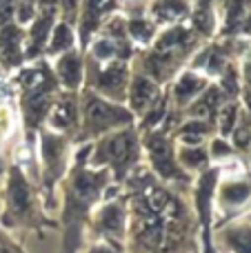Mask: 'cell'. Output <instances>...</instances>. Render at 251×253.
Returning a JSON list of instances; mask_svg holds the SVG:
<instances>
[{
	"mask_svg": "<svg viewBox=\"0 0 251 253\" xmlns=\"http://www.w3.org/2000/svg\"><path fill=\"white\" fill-rule=\"evenodd\" d=\"M123 189L129 198L127 253H191L198 247L191 205L151 169L138 165Z\"/></svg>",
	"mask_w": 251,
	"mask_h": 253,
	"instance_id": "cell-1",
	"label": "cell"
},
{
	"mask_svg": "<svg viewBox=\"0 0 251 253\" xmlns=\"http://www.w3.org/2000/svg\"><path fill=\"white\" fill-rule=\"evenodd\" d=\"M89 153L91 144L84 142L78 151L71 156V165L67 175L62 178L60 189V224L62 231V253H80L87 240V227L91 213L102 198L107 196V189L114 184L109 169L105 167H89Z\"/></svg>",
	"mask_w": 251,
	"mask_h": 253,
	"instance_id": "cell-2",
	"label": "cell"
},
{
	"mask_svg": "<svg viewBox=\"0 0 251 253\" xmlns=\"http://www.w3.org/2000/svg\"><path fill=\"white\" fill-rule=\"evenodd\" d=\"M0 224L11 233H38L60 229L42 205L36 180L18 162H9L4 171V187L0 191Z\"/></svg>",
	"mask_w": 251,
	"mask_h": 253,
	"instance_id": "cell-3",
	"label": "cell"
},
{
	"mask_svg": "<svg viewBox=\"0 0 251 253\" xmlns=\"http://www.w3.org/2000/svg\"><path fill=\"white\" fill-rule=\"evenodd\" d=\"M140 156L142 142L133 125H127L120 131L107 133L96 144H91L89 167H105V169H109L111 180L116 184H123L125 178L140 165Z\"/></svg>",
	"mask_w": 251,
	"mask_h": 253,
	"instance_id": "cell-4",
	"label": "cell"
},
{
	"mask_svg": "<svg viewBox=\"0 0 251 253\" xmlns=\"http://www.w3.org/2000/svg\"><path fill=\"white\" fill-rule=\"evenodd\" d=\"M71 147L69 140L62 133H49L42 131L40 133V153H38V191L42 198V205L49 213L58 211L60 207V198H58V189H60L62 178L67 175L71 165Z\"/></svg>",
	"mask_w": 251,
	"mask_h": 253,
	"instance_id": "cell-5",
	"label": "cell"
},
{
	"mask_svg": "<svg viewBox=\"0 0 251 253\" xmlns=\"http://www.w3.org/2000/svg\"><path fill=\"white\" fill-rule=\"evenodd\" d=\"M127 224H129V198L123 184H111L107 196L93 209L87 227L89 240H102L116 249L127 251Z\"/></svg>",
	"mask_w": 251,
	"mask_h": 253,
	"instance_id": "cell-6",
	"label": "cell"
},
{
	"mask_svg": "<svg viewBox=\"0 0 251 253\" xmlns=\"http://www.w3.org/2000/svg\"><path fill=\"white\" fill-rule=\"evenodd\" d=\"M142 147L147 151L149 169L156 178L167 184H176V187H185V189L191 187L196 175L187 173L180 167V162L176 158V149H173L171 140L167 138V133H163V131L149 133L142 140Z\"/></svg>",
	"mask_w": 251,
	"mask_h": 253,
	"instance_id": "cell-7",
	"label": "cell"
},
{
	"mask_svg": "<svg viewBox=\"0 0 251 253\" xmlns=\"http://www.w3.org/2000/svg\"><path fill=\"white\" fill-rule=\"evenodd\" d=\"M133 125L131 111L123 109L120 105H111V102L102 100V98L93 96V93H84L83 102V131L78 133V142H89V140L98 138V135L107 133L118 126Z\"/></svg>",
	"mask_w": 251,
	"mask_h": 253,
	"instance_id": "cell-8",
	"label": "cell"
},
{
	"mask_svg": "<svg viewBox=\"0 0 251 253\" xmlns=\"http://www.w3.org/2000/svg\"><path fill=\"white\" fill-rule=\"evenodd\" d=\"M251 202V178L247 173L238 175H220V182L216 187V200L213 211L218 218L213 220V231L234 220V215L243 213V209Z\"/></svg>",
	"mask_w": 251,
	"mask_h": 253,
	"instance_id": "cell-9",
	"label": "cell"
},
{
	"mask_svg": "<svg viewBox=\"0 0 251 253\" xmlns=\"http://www.w3.org/2000/svg\"><path fill=\"white\" fill-rule=\"evenodd\" d=\"M213 242L229 253H251V224L234 222L213 231Z\"/></svg>",
	"mask_w": 251,
	"mask_h": 253,
	"instance_id": "cell-10",
	"label": "cell"
},
{
	"mask_svg": "<svg viewBox=\"0 0 251 253\" xmlns=\"http://www.w3.org/2000/svg\"><path fill=\"white\" fill-rule=\"evenodd\" d=\"M176 158L182 169L191 175H198V173H203L205 169H209V160H211L205 147L185 144V142H180V147L176 149Z\"/></svg>",
	"mask_w": 251,
	"mask_h": 253,
	"instance_id": "cell-11",
	"label": "cell"
},
{
	"mask_svg": "<svg viewBox=\"0 0 251 253\" xmlns=\"http://www.w3.org/2000/svg\"><path fill=\"white\" fill-rule=\"evenodd\" d=\"M129 100H131L133 109H149L151 102L158 98V89H156V84L151 83L149 78H142V76H136V80H133L131 89H129Z\"/></svg>",
	"mask_w": 251,
	"mask_h": 253,
	"instance_id": "cell-12",
	"label": "cell"
},
{
	"mask_svg": "<svg viewBox=\"0 0 251 253\" xmlns=\"http://www.w3.org/2000/svg\"><path fill=\"white\" fill-rule=\"evenodd\" d=\"M58 76H60L62 84H65L69 91H74V89H78L80 80H83V65H80L78 56H76L74 51H69L65 58H60V62H58Z\"/></svg>",
	"mask_w": 251,
	"mask_h": 253,
	"instance_id": "cell-13",
	"label": "cell"
},
{
	"mask_svg": "<svg viewBox=\"0 0 251 253\" xmlns=\"http://www.w3.org/2000/svg\"><path fill=\"white\" fill-rule=\"evenodd\" d=\"M207 84V80L200 78V76H194L191 71H187L180 80H178L176 87V102L178 105H185L187 100H191L194 96H198L203 91V87Z\"/></svg>",
	"mask_w": 251,
	"mask_h": 253,
	"instance_id": "cell-14",
	"label": "cell"
},
{
	"mask_svg": "<svg viewBox=\"0 0 251 253\" xmlns=\"http://www.w3.org/2000/svg\"><path fill=\"white\" fill-rule=\"evenodd\" d=\"M0 253H27L20 240H16L13 233L7 231L2 224H0Z\"/></svg>",
	"mask_w": 251,
	"mask_h": 253,
	"instance_id": "cell-15",
	"label": "cell"
},
{
	"mask_svg": "<svg viewBox=\"0 0 251 253\" xmlns=\"http://www.w3.org/2000/svg\"><path fill=\"white\" fill-rule=\"evenodd\" d=\"M80 253H127V251L116 249V247L107 245V242H102V240H91L89 245L83 247V251Z\"/></svg>",
	"mask_w": 251,
	"mask_h": 253,
	"instance_id": "cell-16",
	"label": "cell"
},
{
	"mask_svg": "<svg viewBox=\"0 0 251 253\" xmlns=\"http://www.w3.org/2000/svg\"><path fill=\"white\" fill-rule=\"evenodd\" d=\"M191 253H200V249H198V247H196V249H194V251H191Z\"/></svg>",
	"mask_w": 251,
	"mask_h": 253,
	"instance_id": "cell-17",
	"label": "cell"
},
{
	"mask_svg": "<svg viewBox=\"0 0 251 253\" xmlns=\"http://www.w3.org/2000/svg\"><path fill=\"white\" fill-rule=\"evenodd\" d=\"M249 147H251V142H249Z\"/></svg>",
	"mask_w": 251,
	"mask_h": 253,
	"instance_id": "cell-18",
	"label": "cell"
}]
</instances>
